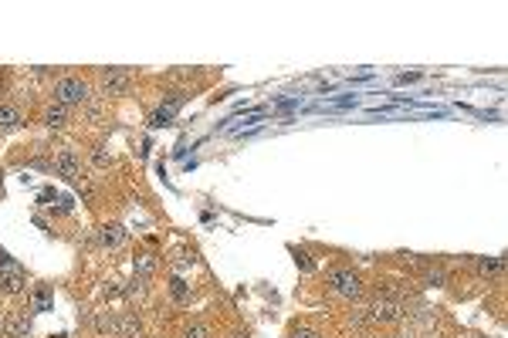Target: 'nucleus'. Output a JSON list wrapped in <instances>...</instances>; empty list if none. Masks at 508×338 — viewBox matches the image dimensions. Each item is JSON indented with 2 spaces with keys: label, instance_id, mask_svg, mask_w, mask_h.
Instances as JSON below:
<instances>
[{
  "label": "nucleus",
  "instance_id": "f257e3e1",
  "mask_svg": "<svg viewBox=\"0 0 508 338\" xmlns=\"http://www.w3.org/2000/svg\"><path fill=\"white\" fill-rule=\"evenodd\" d=\"M55 98H58V105L64 109H71V105H89V82H82V78H62L58 85H55Z\"/></svg>",
  "mask_w": 508,
  "mask_h": 338
},
{
  "label": "nucleus",
  "instance_id": "f03ea898",
  "mask_svg": "<svg viewBox=\"0 0 508 338\" xmlns=\"http://www.w3.org/2000/svg\"><path fill=\"white\" fill-rule=\"evenodd\" d=\"M329 284H332V291H336L339 298H346V301H352V298L363 294V277L356 274V271H346V267L332 271V274H329Z\"/></svg>",
  "mask_w": 508,
  "mask_h": 338
},
{
  "label": "nucleus",
  "instance_id": "7ed1b4c3",
  "mask_svg": "<svg viewBox=\"0 0 508 338\" xmlns=\"http://www.w3.org/2000/svg\"><path fill=\"white\" fill-rule=\"evenodd\" d=\"M366 314H370V321H377V325H393V321H403V305L400 301H393V298H377L373 305L366 308Z\"/></svg>",
  "mask_w": 508,
  "mask_h": 338
},
{
  "label": "nucleus",
  "instance_id": "20e7f679",
  "mask_svg": "<svg viewBox=\"0 0 508 338\" xmlns=\"http://www.w3.org/2000/svg\"><path fill=\"white\" fill-rule=\"evenodd\" d=\"M51 166H55V173L64 176V180H78L82 176V159L75 149H58L55 159H51Z\"/></svg>",
  "mask_w": 508,
  "mask_h": 338
},
{
  "label": "nucleus",
  "instance_id": "39448f33",
  "mask_svg": "<svg viewBox=\"0 0 508 338\" xmlns=\"http://www.w3.org/2000/svg\"><path fill=\"white\" fill-rule=\"evenodd\" d=\"M129 85H132V78H129L123 68H105L102 71V92L105 95H126Z\"/></svg>",
  "mask_w": 508,
  "mask_h": 338
},
{
  "label": "nucleus",
  "instance_id": "423d86ee",
  "mask_svg": "<svg viewBox=\"0 0 508 338\" xmlns=\"http://www.w3.org/2000/svg\"><path fill=\"white\" fill-rule=\"evenodd\" d=\"M24 284H28V277H24L21 267H7V271H0V294H21Z\"/></svg>",
  "mask_w": 508,
  "mask_h": 338
},
{
  "label": "nucleus",
  "instance_id": "0eeeda50",
  "mask_svg": "<svg viewBox=\"0 0 508 338\" xmlns=\"http://www.w3.org/2000/svg\"><path fill=\"white\" fill-rule=\"evenodd\" d=\"M98 241H102V247H109V250H119L129 241V234H126V227H119V223H105L98 230Z\"/></svg>",
  "mask_w": 508,
  "mask_h": 338
},
{
  "label": "nucleus",
  "instance_id": "6e6552de",
  "mask_svg": "<svg viewBox=\"0 0 508 338\" xmlns=\"http://www.w3.org/2000/svg\"><path fill=\"white\" fill-rule=\"evenodd\" d=\"M3 332H7L10 338H24V335H31V314H28V311L14 314L10 321H3Z\"/></svg>",
  "mask_w": 508,
  "mask_h": 338
},
{
  "label": "nucleus",
  "instance_id": "1a4fd4ad",
  "mask_svg": "<svg viewBox=\"0 0 508 338\" xmlns=\"http://www.w3.org/2000/svg\"><path fill=\"white\" fill-rule=\"evenodd\" d=\"M139 332L143 328H139V318L136 314H119L116 318V335L119 338H139Z\"/></svg>",
  "mask_w": 508,
  "mask_h": 338
},
{
  "label": "nucleus",
  "instance_id": "9d476101",
  "mask_svg": "<svg viewBox=\"0 0 508 338\" xmlns=\"http://www.w3.org/2000/svg\"><path fill=\"white\" fill-rule=\"evenodd\" d=\"M21 125V109L17 105H0V132H7V129H17Z\"/></svg>",
  "mask_w": 508,
  "mask_h": 338
},
{
  "label": "nucleus",
  "instance_id": "9b49d317",
  "mask_svg": "<svg viewBox=\"0 0 508 338\" xmlns=\"http://www.w3.org/2000/svg\"><path fill=\"white\" fill-rule=\"evenodd\" d=\"M44 125H48V129H64V125H68V109H64V105H51V109L44 112Z\"/></svg>",
  "mask_w": 508,
  "mask_h": 338
},
{
  "label": "nucleus",
  "instance_id": "f8f14e48",
  "mask_svg": "<svg viewBox=\"0 0 508 338\" xmlns=\"http://www.w3.org/2000/svg\"><path fill=\"white\" fill-rule=\"evenodd\" d=\"M132 271H136V277H153V271H156V261H153V254H139L136 261H132Z\"/></svg>",
  "mask_w": 508,
  "mask_h": 338
},
{
  "label": "nucleus",
  "instance_id": "ddd939ff",
  "mask_svg": "<svg viewBox=\"0 0 508 338\" xmlns=\"http://www.w3.org/2000/svg\"><path fill=\"white\" fill-rule=\"evenodd\" d=\"M502 267H505L502 257H481V261H478V274H484V277L502 274Z\"/></svg>",
  "mask_w": 508,
  "mask_h": 338
},
{
  "label": "nucleus",
  "instance_id": "4468645a",
  "mask_svg": "<svg viewBox=\"0 0 508 338\" xmlns=\"http://www.w3.org/2000/svg\"><path fill=\"white\" fill-rule=\"evenodd\" d=\"M170 294H173L176 301H187V298H190V288H187V281H183V277H173V281H170Z\"/></svg>",
  "mask_w": 508,
  "mask_h": 338
},
{
  "label": "nucleus",
  "instance_id": "2eb2a0df",
  "mask_svg": "<svg viewBox=\"0 0 508 338\" xmlns=\"http://www.w3.org/2000/svg\"><path fill=\"white\" fill-rule=\"evenodd\" d=\"M92 162H96V166H112V153H109L105 146H96V149H92Z\"/></svg>",
  "mask_w": 508,
  "mask_h": 338
},
{
  "label": "nucleus",
  "instance_id": "dca6fc26",
  "mask_svg": "<svg viewBox=\"0 0 508 338\" xmlns=\"http://www.w3.org/2000/svg\"><path fill=\"white\" fill-rule=\"evenodd\" d=\"M96 328L102 332V335H105V332H112V335H116V318H112V314H98Z\"/></svg>",
  "mask_w": 508,
  "mask_h": 338
},
{
  "label": "nucleus",
  "instance_id": "f3484780",
  "mask_svg": "<svg viewBox=\"0 0 508 338\" xmlns=\"http://www.w3.org/2000/svg\"><path fill=\"white\" fill-rule=\"evenodd\" d=\"M170 119H173V105H170V109H156V112H153V125H166Z\"/></svg>",
  "mask_w": 508,
  "mask_h": 338
},
{
  "label": "nucleus",
  "instance_id": "a211bd4d",
  "mask_svg": "<svg viewBox=\"0 0 508 338\" xmlns=\"http://www.w3.org/2000/svg\"><path fill=\"white\" fill-rule=\"evenodd\" d=\"M34 308H37V311H48V308H51V294H48V291H37V294H34Z\"/></svg>",
  "mask_w": 508,
  "mask_h": 338
},
{
  "label": "nucleus",
  "instance_id": "6ab92c4d",
  "mask_svg": "<svg viewBox=\"0 0 508 338\" xmlns=\"http://www.w3.org/2000/svg\"><path fill=\"white\" fill-rule=\"evenodd\" d=\"M183 338H210V332H207L203 325H193V328H187V332H183Z\"/></svg>",
  "mask_w": 508,
  "mask_h": 338
},
{
  "label": "nucleus",
  "instance_id": "aec40b11",
  "mask_svg": "<svg viewBox=\"0 0 508 338\" xmlns=\"http://www.w3.org/2000/svg\"><path fill=\"white\" fill-rule=\"evenodd\" d=\"M298 264H302V267H305V271H312V267H316V264H312V261H309V254H298Z\"/></svg>",
  "mask_w": 508,
  "mask_h": 338
},
{
  "label": "nucleus",
  "instance_id": "412c9836",
  "mask_svg": "<svg viewBox=\"0 0 508 338\" xmlns=\"http://www.w3.org/2000/svg\"><path fill=\"white\" fill-rule=\"evenodd\" d=\"M291 338H322V335H318V332H309V328H302V332H295Z\"/></svg>",
  "mask_w": 508,
  "mask_h": 338
},
{
  "label": "nucleus",
  "instance_id": "4be33fe9",
  "mask_svg": "<svg viewBox=\"0 0 508 338\" xmlns=\"http://www.w3.org/2000/svg\"><path fill=\"white\" fill-rule=\"evenodd\" d=\"M0 332H3V314H0Z\"/></svg>",
  "mask_w": 508,
  "mask_h": 338
}]
</instances>
